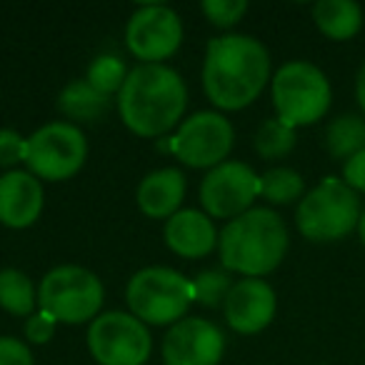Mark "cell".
I'll use <instances>...</instances> for the list:
<instances>
[{
    "instance_id": "4fadbf2b",
    "label": "cell",
    "mask_w": 365,
    "mask_h": 365,
    "mask_svg": "<svg viewBox=\"0 0 365 365\" xmlns=\"http://www.w3.org/2000/svg\"><path fill=\"white\" fill-rule=\"evenodd\" d=\"M225 338L218 325L203 318H182L165 333L160 355L165 365H218Z\"/></svg>"
},
{
    "instance_id": "f546056e",
    "label": "cell",
    "mask_w": 365,
    "mask_h": 365,
    "mask_svg": "<svg viewBox=\"0 0 365 365\" xmlns=\"http://www.w3.org/2000/svg\"><path fill=\"white\" fill-rule=\"evenodd\" d=\"M343 182L348 188H353L355 193H365V150H360L358 155H353L350 160H345L343 165Z\"/></svg>"
},
{
    "instance_id": "277c9868",
    "label": "cell",
    "mask_w": 365,
    "mask_h": 365,
    "mask_svg": "<svg viewBox=\"0 0 365 365\" xmlns=\"http://www.w3.org/2000/svg\"><path fill=\"white\" fill-rule=\"evenodd\" d=\"M125 300L130 313L145 325H175L185 318L193 298V280L163 265L143 268L128 280Z\"/></svg>"
},
{
    "instance_id": "30bf717a",
    "label": "cell",
    "mask_w": 365,
    "mask_h": 365,
    "mask_svg": "<svg viewBox=\"0 0 365 365\" xmlns=\"http://www.w3.org/2000/svg\"><path fill=\"white\" fill-rule=\"evenodd\" d=\"M235 140L230 120L218 110H200L178 125L168 140L170 153L188 168H218L225 163Z\"/></svg>"
},
{
    "instance_id": "e0dca14e",
    "label": "cell",
    "mask_w": 365,
    "mask_h": 365,
    "mask_svg": "<svg viewBox=\"0 0 365 365\" xmlns=\"http://www.w3.org/2000/svg\"><path fill=\"white\" fill-rule=\"evenodd\" d=\"M185 198V175L178 168H160L148 173L138 185V208L155 220H168L175 215Z\"/></svg>"
},
{
    "instance_id": "ffe728a7",
    "label": "cell",
    "mask_w": 365,
    "mask_h": 365,
    "mask_svg": "<svg viewBox=\"0 0 365 365\" xmlns=\"http://www.w3.org/2000/svg\"><path fill=\"white\" fill-rule=\"evenodd\" d=\"M38 305V290L23 270H0V308L16 318H31Z\"/></svg>"
},
{
    "instance_id": "2e32d148",
    "label": "cell",
    "mask_w": 365,
    "mask_h": 365,
    "mask_svg": "<svg viewBox=\"0 0 365 365\" xmlns=\"http://www.w3.org/2000/svg\"><path fill=\"white\" fill-rule=\"evenodd\" d=\"M165 245L180 258H205L218 248V230L210 215L195 208H182L165 220Z\"/></svg>"
},
{
    "instance_id": "9c48e42d",
    "label": "cell",
    "mask_w": 365,
    "mask_h": 365,
    "mask_svg": "<svg viewBox=\"0 0 365 365\" xmlns=\"http://www.w3.org/2000/svg\"><path fill=\"white\" fill-rule=\"evenodd\" d=\"M88 350L98 365H145L153 338L133 313L110 310L88 325Z\"/></svg>"
},
{
    "instance_id": "4dcf8cb0",
    "label": "cell",
    "mask_w": 365,
    "mask_h": 365,
    "mask_svg": "<svg viewBox=\"0 0 365 365\" xmlns=\"http://www.w3.org/2000/svg\"><path fill=\"white\" fill-rule=\"evenodd\" d=\"M355 96H358V106H360V110L365 113V66L360 68L358 81H355Z\"/></svg>"
},
{
    "instance_id": "83f0119b",
    "label": "cell",
    "mask_w": 365,
    "mask_h": 365,
    "mask_svg": "<svg viewBox=\"0 0 365 365\" xmlns=\"http://www.w3.org/2000/svg\"><path fill=\"white\" fill-rule=\"evenodd\" d=\"M56 328H58V320L41 308H38L31 318H26V338L36 345H46L48 340L56 335Z\"/></svg>"
},
{
    "instance_id": "3957f363",
    "label": "cell",
    "mask_w": 365,
    "mask_h": 365,
    "mask_svg": "<svg viewBox=\"0 0 365 365\" xmlns=\"http://www.w3.org/2000/svg\"><path fill=\"white\" fill-rule=\"evenodd\" d=\"M288 243V228L275 210L250 208L220 230V263L243 278H263L283 263Z\"/></svg>"
},
{
    "instance_id": "484cf974",
    "label": "cell",
    "mask_w": 365,
    "mask_h": 365,
    "mask_svg": "<svg viewBox=\"0 0 365 365\" xmlns=\"http://www.w3.org/2000/svg\"><path fill=\"white\" fill-rule=\"evenodd\" d=\"M200 11L213 26L218 28H233L248 11L245 0H203Z\"/></svg>"
},
{
    "instance_id": "ac0fdd59",
    "label": "cell",
    "mask_w": 365,
    "mask_h": 365,
    "mask_svg": "<svg viewBox=\"0 0 365 365\" xmlns=\"http://www.w3.org/2000/svg\"><path fill=\"white\" fill-rule=\"evenodd\" d=\"M58 110L68 120H73V125H78V123H96L108 115L110 98L103 96L101 91H96L88 81H73L58 96Z\"/></svg>"
},
{
    "instance_id": "8fae6325",
    "label": "cell",
    "mask_w": 365,
    "mask_h": 365,
    "mask_svg": "<svg viewBox=\"0 0 365 365\" xmlns=\"http://www.w3.org/2000/svg\"><path fill=\"white\" fill-rule=\"evenodd\" d=\"M182 43L180 16L170 6L145 3L138 6L125 26V46L140 66H160Z\"/></svg>"
},
{
    "instance_id": "9a60e30c",
    "label": "cell",
    "mask_w": 365,
    "mask_h": 365,
    "mask_svg": "<svg viewBox=\"0 0 365 365\" xmlns=\"http://www.w3.org/2000/svg\"><path fill=\"white\" fill-rule=\"evenodd\" d=\"M43 213V182L28 170L0 175V223L6 228H31Z\"/></svg>"
},
{
    "instance_id": "cb8c5ba5",
    "label": "cell",
    "mask_w": 365,
    "mask_h": 365,
    "mask_svg": "<svg viewBox=\"0 0 365 365\" xmlns=\"http://www.w3.org/2000/svg\"><path fill=\"white\" fill-rule=\"evenodd\" d=\"M128 73L130 71H128L125 63L118 56H98L96 61L91 63V68H88L86 81L91 83L96 91H101L103 96L110 98L113 93H120Z\"/></svg>"
},
{
    "instance_id": "7c38bea8",
    "label": "cell",
    "mask_w": 365,
    "mask_h": 365,
    "mask_svg": "<svg viewBox=\"0 0 365 365\" xmlns=\"http://www.w3.org/2000/svg\"><path fill=\"white\" fill-rule=\"evenodd\" d=\"M260 195V175L240 160H225L200 182V205L210 218L233 220L253 208Z\"/></svg>"
},
{
    "instance_id": "4316f807",
    "label": "cell",
    "mask_w": 365,
    "mask_h": 365,
    "mask_svg": "<svg viewBox=\"0 0 365 365\" xmlns=\"http://www.w3.org/2000/svg\"><path fill=\"white\" fill-rule=\"evenodd\" d=\"M28 138L11 128H0V168H16L18 163H26Z\"/></svg>"
},
{
    "instance_id": "603a6c76",
    "label": "cell",
    "mask_w": 365,
    "mask_h": 365,
    "mask_svg": "<svg viewBox=\"0 0 365 365\" xmlns=\"http://www.w3.org/2000/svg\"><path fill=\"white\" fill-rule=\"evenodd\" d=\"M295 128L285 125L278 118H268L263 125L255 130L253 135V148L260 158L265 160H280L295 148Z\"/></svg>"
},
{
    "instance_id": "6da1fadb",
    "label": "cell",
    "mask_w": 365,
    "mask_h": 365,
    "mask_svg": "<svg viewBox=\"0 0 365 365\" xmlns=\"http://www.w3.org/2000/svg\"><path fill=\"white\" fill-rule=\"evenodd\" d=\"M270 81V56L253 36L213 38L205 48L203 91L218 110L248 108Z\"/></svg>"
},
{
    "instance_id": "d6986e66",
    "label": "cell",
    "mask_w": 365,
    "mask_h": 365,
    "mask_svg": "<svg viewBox=\"0 0 365 365\" xmlns=\"http://www.w3.org/2000/svg\"><path fill=\"white\" fill-rule=\"evenodd\" d=\"M313 21L330 41H350L363 26V11L353 0H320L313 6Z\"/></svg>"
},
{
    "instance_id": "f1b7e54d",
    "label": "cell",
    "mask_w": 365,
    "mask_h": 365,
    "mask_svg": "<svg viewBox=\"0 0 365 365\" xmlns=\"http://www.w3.org/2000/svg\"><path fill=\"white\" fill-rule=\"evenodd\" d=\"M0 365H33L31 348L13 335H0Z\"/></svg>"
},
{
    "instance_id": "ba28073f",
    "label": "cell",
    "mask_w": 365,
    "mask_h": 365,
    "mask_svg": "<svg viewBox=\"0 0 365 365\" xmlns=\"http://www.w3.org/2000/svg\"><path fill=\"white\" fill-rule=\"evenodd\" d=\"M88 158V140L78 125L53 120L28 138L26 165L38 180L61 182L73 178Z\"/></svg>"
},
{
    "instance_id": "7a4b0ae2",
    "label": "cell",
    "mask_w": 365,
    "mask_h": 365,
    "mask_svg": "<svg viewBox=\"0 0 365 365\" xmlns=\"http://www.w3.org/2000/svg\"><path fill=\"white\" fill-rule=\"evenodd\" d=\"M188 106V88L168 66H138L118 93V113L130 133L160 138L178 125Z\"/></svg>"
},
{
    "instance_id": "8992f818",
    "label": "cell",
    "mask_w": 365,
    "mask_h": 365,
    "mask_svg": "<svg viewBox=\"0 0 365 365\" xmlns=\"http://www.w3.org/2000/svg\"><path fill=\"white\" fill-rule=\"evenodd\" d=\"M270 93L278 120L290 128L313 125L330 108V83L318 66L290 61L270 78Z\"/></svg>"
},
{
    "instance_id": "7402d4cb",
    "label": "cell",
    "mask_w": 365,
    "mask_h": 365,
    "mask_svg": "<svg viewBox=\"0 0 365 365\" xmlns=\"http://www.w3.org/2000/svg\"><path fill=\"white\" fill-rule=\"evenodd\" d=\"M305 182L293 168H270L260 175V198L273 205H288L303 200Z\"/></svg>"
},
{
    "instance_id": "44dd1931",
    "label": "cell",
    "mask_w": 365,
    "mask_h": 365,
    "mask_svg": "<svg viewBox=\"0 0 365 365\" xmlns=\"http://www.w3.org/2000/svg\"><path fill=\"white\" fill-rule=\"evenodd\" d=\"M325 148L338 160H350L365 150V118L363 115H340L325 128Z\"/></svg>"
},
{
    "instance_id": "5b68a950",
    "label": "cell",
    "mask_w": 365,
    "mask_h": 365,
    "mask_svg": "<svg viewBox=\"0 0 365 365\" xmlns=\"http://www.w3.org/2000/svg\"><path fill=\"white\" fill-rule=\"evenodd\" d=\"M360 200L353 188L338 178H325L303 195L295 210V225L300 235L313 243H333L358 228Z\"/></svg>"
},
{
    "instance_id": "d4e9b609",
    "label": "cell",
    "mask_w": 365,
    "mask_h": 365,
    "mask_svg": "<svg viewBox=\"0 0 365 365\" xmlns=\"http://www.w3.org/2000/svg\"><path fill=\"white\" fill-rule=\"evenodd\" d=\"M230 288H233V280L225 270H203L193 278V298L205 308L225 305Z\"/></svg>"
},
{
    "instance_id": "1f68e13d",
    "label": "cell",
    "mask_w": 365,
    "mask_h": 365,
    "mask_svg": "<svg viewBox=\"0 0 365 365\" xmlns=\"http://www.w3.org/2000/svg\"><path fill=\"white\" fill-rule=\"evenodd\" d=\"M358 235H360V243L365 245V210L360 213V220H358Z\"/></svg>"
},
{
    "instance_id": "52a82bcc",
    "label": "cell",
    "mask_w": 365,
    "mask_h": 365,
    "mask_svg": "<svg viewBox=\"0 0 365 365\" xmlns=\"http://www.w3.org/2000/svg\"><path fill=\"white\" fill-rule=\"evenodd\" d=\"M106 290L93 270L81 265H58L43 275L38 285V308L58 323L78 325L101 315Z\"/></svg>"
},
{
    "instance_id": "5bb4252c",
    "label": "cell",
    "mask_w": 365,
    "mask_h": 365,
    "mask_svg": "<svg viewBox=\"0 0 365 365\" xmlns=\"http://www.w3.org/2000/svg\"><path fill=\"white\" fill-rule=\"evenodd\" d=\"M275 310H278L275 290L260 278H243L233 283L223 305L228 325L243 335H253L268 328L275 318Z\"/></svg>"
}]
</instances>
